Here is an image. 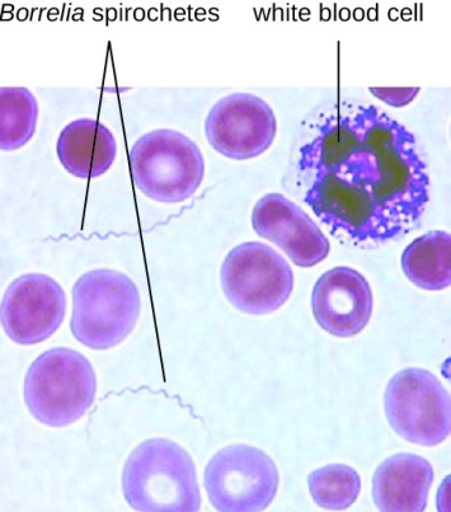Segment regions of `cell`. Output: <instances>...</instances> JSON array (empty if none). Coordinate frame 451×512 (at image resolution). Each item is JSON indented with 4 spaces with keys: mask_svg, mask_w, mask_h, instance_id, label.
I'll return each mask as SVG.
<instances>
[{
    "mask_svg": "<svg viewBox=\"0 0 451 512\" xmlns=\"http://www.w3.org/2000/svg\"><path fill=\"white\" fill-rule=\"evenodd\" d=\"M303 128L294 190L332 236L377 247L420 225L430 173L406 126L371 103L338 101Z\"/></svg>",
    "mask_w": 451,
    "mask_h": 512,
    "instance_id": "6da1fadb",
    "label": "cell"
},
{
    "mask_svg": "<svg viewBox=\"0 0 451 512\" xmlns=\"http://www.w3.org/2000/svg\"><path fill=\"white\" fill-rule=\"evenodd\" d=\"M122 495L131 509L145 512H195L201 492L194 459L175 441L140 443L122 468Z\"/></svg>",
    "mask_w": 451,
    "mask_h": 512,
    "instance_id": "7a4b0ae2",
    "label": "cell"
},
{
    "mask_svg": "<svg viewBox=\"0 0 451 512\" xmlns=\"http://www.w3.org/2000/svg\"><path fill=\"white\" fill-rule=\"evenodd\" d=\"M72 295L70 331L91 350L106 351L122 344L142 313L138 285L120 271H88L75 281Z\"/></svg>",
    "mask_w": 451,
    "mask_h": 512,
    "instance_id": "3957f363",
    "label": "cell"
},
{
    "mask_svg": "<svg viewBox=\"0 0 451 512\" xmlns=\"http://www.w3.org/2000/svg\"><path fill=\"white\" fill-rule=\"evenodd\" d=\"M97 396V375L79 351L55 347L27 370L23 398L40 424L61 429L82 420Z\"/></svg>",
    "mask_w": 451,
    "mask_h": 512,
    "instance_id": "277c9868",
    "label": "cell"
},
{
    "mask_svg": "<svg viewBox=\"0 0 451 512\" xmlns=\"http://www.w3.org/2000/svg\"><path fill=\"white\" fill-rule=\"evenodd\" d=\"M129 161L136 189L158 203L189 200L205 177L200 148L176 130L158 129L143 135L131 147Z\"/></svg>",
    "mask_w": 451,
    "mask_h": 512,
    "instance_id": "5b68a950",
    "label": "cell"
},
{
    "mask_svg": "<svg viewBox=\"0 0 451 512\" xmlns=\"http://www.w3.org/2000/svg\"><path fill=\"white\" fill-rule=\"evenodd\" d=\"M274 459L256 446L234 444L209 460L204 487L216 511L251 512L269 509L279 490Z\"/></svg>",
    "mask_w": 451,
    "mask_h": 512,
    "instance_id": "8992f818",
    "label": "cell"
},
{
    "mask_svg": "<svg viewBox=\"0 0 451 512\" xmlns=\"http://www.w3.org/2000/svg\"><path fill=\"white\" fill-rule=\"evenodd\" d=\"M220 281L228 302L251 316L276 312L294 290V272L289 262L261 242L234 247L225 257Z\"/></svg>",
    "mask_w": 451,
    "mask_h": 512,
    "instance_id": "52a82bcc",
    "label": "cell"
},
{
    "mask_svg": "<svg viewBox=\"0 0 451 512\" xmlns=\"http://www.w3.org/2000/svg\"><path fill=\"white\" fill-rule=\"evenodd\" d=\"M384 408L389 425L408 443L436 446L450 436V394L430 371L408 368L394 375Z\"/></svg>",
    "mask_w": 451,
    "mask_h": 512,
    "instance_id": "ba28073f",
    "label": "cell"
},
{
    "mask_svg": "<svg viewBox=\"0 0 451 512\" xmlns=\"http://www.w3.org/2000/svg\"><path fill=\"white\" fill-rule=\"evenodd\" d=\"M277 121L269 103L252 93H233L215 103L205 120L209 144L223 157L248 161L270 149Z\"/></svg>",
    "mask_w": 451,
    "mask_h": 512,
    "instance_id": "9c48e42d",
    "label": "cell"
},
{
    "mask_svg": "<svg viewBox=\"0 0 451 512\" xmlns=\"http://www.w3.org/2000/svg\"><path fill=\"white\" fill-rule=\"evenodd\" d=\"M67 314L63 286L44 274H25L8 286L0 303V324L14 344L31 346L49 340Z\"/></svg>",
    "mask_w": 451,
    "mask_h": 512,
    "instance_id": "30bf717a",
    "label": "cell"
},
{
    "mask_svg": "<svg viewBox=\"0 0 451 512\" xmlns=\"http://www.w3.org/2000/svg\"><path fill=\"white\" fill-rule=\"evenodd\" d=\"M252 225L258 236L276 244L302 269H310L330 255L331 243L321 228L284 195L261 197L253 208Z\"/></svg>",
    "mask_w": 451,
    "mask_h": 512,
    "instance_id": "8fae6325",
    "label": "cell"
},
{
    "mask_svg": "<svg viewBox=\"0 0 451 512\" xmlns=\"http://www.w3.org/2000/svg\"><path fill=\"white\" fill-rule=\"evenodd\" d=\"M312 309L323 331L337 338L355 337L373 316V290L359 271L338 266L324 272L314 285Z\"/></svg>",
    "mask_w": 451,
    "mask_h": 512,
    "instance_id": "7c38bea8",
    "label": "cell"
},
{
    "mask_svg": "<svg viewBox=\"0 0 451 512\" xmlns=\"http://www.w3.org/2000/svg\"><path fill=\"white\" fill-rule=\"evenodd\" d=\"M434 468L421 455L399 453L379 465L373 477V501L379 511L426 510Z\"/></svg>",
    "mask_w": 451,
    "mask_h": 512,
    "instance_id": "4fadbf2b",
    "label": "cell"
},
{
    "mask_svg": "<svg viewBox=\"0 0 451 512\" xmlns=\"http://www.w3.org/2000/svg\"><path fill=\"white\" fill-rule=\"evenodd\" d=\"M56 154L70 175L93 180L112 168L117 157L115 135L102 122L78 119L69 122L58 138Z\"/></svg>",
    "mask_w": 451,
    "mask_h": 512,
    "instance_id": "5bb4252c",
    "label": "cell"
},
{
    "mask_svg": "<svg viewBox=\"0 0 451 512\" xmlns=\"http://www.w3.org/2000/svg\"><path fill=\"white\" fill-rule=\"evenodd\" d=\"M402 270L417 288L427 291L448 289L451 285V236L432 230L415 239L404 250Z\"/></svg>",
    "mask_w": 451,
    "mask_h": 512,
    "instance_id": "9a60e30c",
    "label": "cell"
},
{
    "mask_svg": "<svg viewBox=\"0 0 451 512\" xmlns=\"http://www.w3.org/2000/svg\"><path fill=\"white\" fill-rule=\"evenodd\" d=\"M39 114V102L30 89L0 87V150L13 152L30 143Z\"/></svg>",
    "mask_w": 451,
    "mask_h": 512,
    "instance_id": "2e32d148",
    "label": "cell"
},
{
    "mask_svg": "<svg viewBox=\"0 0 451 512\" xmlns=\"http://www.w3.org/2000/svg\"><path fill=\"white\" fill-rule=\"evenodd\" d=\"M310 496L318 507L330 511L350 509L359 499L361 477L346 464H328L308 476Z\"/></svg>",
    "mask_w": 451,
    "mask_h": 512,
    "instance_id": "e0dca14e",
    "label": "cell"
},
{
    "mask_svg": "<svg viewBox=\"0 0 451 512\" xmlns=\"http://www.w3.org/2000/svg\"><path fill=\"white\" fill-rule=\"evenodd\" d=\"M369 91L373 93L378 100L387 103L392 107H404L415 101L421 88H375L370 87Z\"/></svg>",
    "mask_w": 451,
    "mask_h": 512,
    "instance_id": "ac0fdd59",
    "label": "cell"
}]
</instances>
